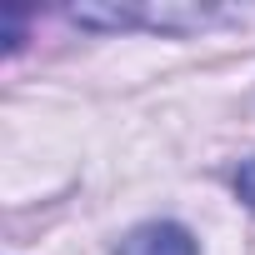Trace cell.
I'll use <instances>...</instances> for the list:
<instances>
[{"mask_svg": "<svg viewBox=\"0 0 255 255\" xmlns=\"http://www.w3.org/2000/svg\"><path fill=\"white\" fill-rule=\"evenodd\" d=\"M70 20L105 25V30L145 25V30H165V35H190V30H205L215 20H230V10H215V5H75Z\"/></svg>", "mask_w": 255, "mask_h": 255, "instance_id": "6da1fadb", "label": "cell"}, {"mask_svg": "<svg viewBox=\"0 0 255 255\" xmlns=\"http://www.w3.org/2000/svg\"><path fill=\"white\" fill-rule=\"evenodd\" d=\"M115 255H200V240L180 220H145L115 245Z\"/></svg>", "mask_w": 255, "mask_h": 255, "instance_id": "7a4b0ae2", "label": "cell"}, {"mask_svg": "<svg viewBox=\"0 0 255 255\" xmlns=\"http://www.w3.org/2000/svg\"><path fill=\"white\" fill-rule=\"evenodd\" d=\"M235 195H240V200L255 210V160H245V165L235 170Z\"/></svg>", "mask_w": 255, "mask_h": 255, "instance_id": "3957f363", "label": "cell"}]
</instances>
